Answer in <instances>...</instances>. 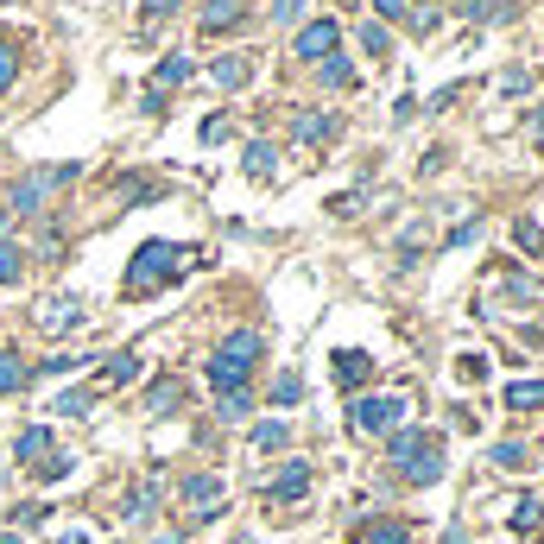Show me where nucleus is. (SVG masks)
<instances>
[{
  "label": "nucleus",
  "instance_id": "f257e3e1",
  "mask_svg": "<svg viewBox=\"0 0 544 544\" xmlns=\"http://www.w3.org/2000/svg\"><path fill=\"white\" fill-rule=\"evenodd\" d=\"M267 355V342H260V329H235L222 348H216V361H209V380H216V393H235V387H247V374H254V361Z\"/></svg>",
  "mask_w": 544,
  "mask_h": 544
},
{
  "label": "nucleus",
  "instance_id": "f03ea898",
  "mask_svg": "<svg viewBox=\"0 0 544 544\" xmlns=\"http://www.w3.org/2000/svg\"><path fill=\"white\" fill-rule=\"evenodd\" d=\"M393 468H399L406 481H437V475H443V443H437L430 430H399V437H393Z\"/></svg>",
  "mask_w": 544,
  "mask_h": 544
},
{
  "label": "nucleus",
  "instance_id": "7ed1b4c3",
  "mask_svg": "<svg viewBox=\"0 0 544 544\" xmlns=\"http://www.w3.org/2000/svg\"><path fill=\"white\" fill-rule=\"evenodd\" d=\"M64 184H76V165H70V158H64V165H45V171H25V177L13 184V209H6V216H38L45 196L64 190Z\"/></svg>",
  "mask_w": 544,
  "mask_h": 544
},
{
  "label": "nucleus",
  "instance_id": "20e7f679",
  "mask_svg": "<svg viewBox=\"0 0 544 544\" xmlns=\"http://www.w3.org/2000/svg\"><path fill=\"white\" fill-rule=\"evenodd\" d=\"M171 267H177V247H165V241H146L134 254V267H127V291L134 297H146L158 278H171Z\"/></svg>",
  "mask_w": 544,
  "mask_h": 544
},
{
  "label": "nucleus",
  "instance_id": "39448f33",
  "mask_svg": "<svg viewBox=\"0 0 544 544\" xmlns=\"http://www.w3.org/2000/svg\"><path fill=\"white\" fill-rule=\"evenodd\" d=\"M399 418H406V399H387V393H380V399H355V430H361V437H380V430H393Z\"/></svg>",
  "mask_w": 544,
  "mask_h": 544
},
{
  "label": "nucleus",
  "instance_id": "423d86ee",
  "mask_svg": "<svg viewBox=\"0 0 544 544\" xmlns=\"http://www.w3.org/2000/svg\"><path fill=\"white\" fill-rule=\"evenodd\" d=\"M76 323H83V304H76V297H45V304H38V329L57 336V329H76Z\"/></svg>",
  "mask_w": 544,
  "mask_h": 544
},
{
  "label": "nucleus",
  "instance_id": "0eeeda50",
  "mask_svg": "<svg viewBox=\"0 0 544 544\" xmlns=\"http://www.w3.org/2000/svg\"><path fill=\"white\" fill-rule=\"evenodd\" d=\"M247 25V0H209L203 6V32H235Z\"/></svg>",
  "mask_w": 544,
  "mask_h": 544
},
{
  "label": "nucleus",
  "instance_id": "6e6552de",
  "mask_svg": "<svg viewBox=\"0 0 544 544\" xmlns=\"http://www.w3.org/2000/svg\"><path fill=\"white\" fill-rule=\"evenodd\" d=\"M336 38H342V32H336L329 19H317V25H304V32H297V57H329V51H336Z\"/></svg>",
  "mask_w": 544,
  "mask_h": 544
},
{
  "label": "nucleus",
  "instance_id": "1a4fd4ad",
  "mask_svg": "<svg viewBox=\"0 0 544 544\" xmlns=\"http://www.w3.org/2000/svg\"><path fill=\"white\" fill-rule=\"evenodd\" d=\"M184 500L196 507V519H209L216 500H222V481H216V475H190V481H184Z\"/></svg>",
  "mask_w": 544,
  "mask_h": 544
},
{
  "label": "nucleus",
  "instance_id": "9d476101",
  "mask_svg": "<svg viewBox=\"0 0 544 544\" xmlns=\"http://www.w3.org/2000/svg\"><path fill=\"white\" fill-rule=\"evenodd\" d=\"M304 488H310V468L291 462V468H278V481L267 488V500H304Z\"/></svg>",
  "mask_w": 544,
  "mask_h": 544
},
{
  "label": "nucleus",
  "instance_id": "9b49d317",
  "mask_svg": "<svg viewBox=\"0 0 544 544\" xmlns=\"http://www.w3.org/2000/svg\"><path fill=\"white\" fill-rule=\"evenodd\" d=\"M209 76H216V89H241V83L254 76V64H247V57H216Z\"/></svg>",
  "mask_w": 544,
  "mask_h": 544
},
{
  "label": "nucleus",
  "instance_id": "f8f14e48",
  "mask_svg": "<svg viewBox=\"0 0 544 544\" xmlns=\"http://www.w3.org/2000/svg\"><path fill=\"white\" fill-rule=\"evenodd\" d=\"M368 374H374V361H368L361 348H342V355H336V380H342V387H361Z\"/></svg>",
  "mask_w": 544,
  "mask_h": 544
},
{
  "label": "nucleus",
  "instance_id": "ddd939ff",
  "mask_svg": "<svg viewBox=\"0 0 544 544\" xmlns=\"http://www.w3.org/2000/svg\"><path fill=\"white\" fill-rule=\"evenodd\" d=\"M102 380H108V387H134V380H139V355H134V348H121V355H108V368H102Z\"/></svg>",
  "mask_w": 544,
  "mask_h": 544
},
{
  "label": "nucleus",
  "instance_id": "4468645a",
  "mask_svg": "<svg viewBox=\"0 0 544 544\" xmlns=\"http://www.w3.org/2000/svg\"><path fill=\"white\" fill-rule=\"evenodd\" d=\"M25 380H32V368L13 348H0V393H25Z\"/></svg>",
  "mask_w": 544,
  "mask_h": 544
},
{
  "label": "nucleus",
  "instance_id": "2eb2a0df",
  "mask_svg": "<svg viewBox=\"0 0 544 544\" xmlns=\"http://www.w3.org/2000/svg\"><path fill=\"white\" fill-rule=\"evenodd\" d=\"M45 456H51V430H38V424H32V430H19V462H32V468H38Z\"/></svg>",
  "mask_w": 544,
  "mask_h": 544
},
{
  "label": "nucleus",
  "instance_id": "dca6fc26",
  "mask_svg": "<svg viewBox=\"0 0 544 544\" xmlns=\"http://www.w3.org/2000/svg\"><path fill=\"white\" fill-rule=\"evenodd\" d=\"M184 76H190V64H184V57H165V64L152 70V96H165V89H177Z\"/></svg>",
  "mask_w": 544,
  "mask_h": 544
},
{
  "label": "nucleus",
  "instance_id": "f3484780",
  "mask_svg": "<svg viewBox=\"0 0 544 544\" xmlns=\"http://www.w3.org/2000/svg\"><path fill=\"white\" fill-rule=\"evenodd\" d=\"M507 406H513V411L544 406V380H513V387H507Z\"/></svg>",
  "mask_w": 544,
  "mask_h": 544
},
{
  "label": "nucleus",
  "instance_id": "a211bd4d",
  "mask_svg": "<svg viewBox=\"0 0 544 544\" xmlns=\"http://www.w3.org/2000/svg\"><path fill=\"white\" fill-rule=\"evenodd\" d=\"M177 406H184V387H177V380H158V387L146 393V411H177Z\"/></svg>",
  "mask_w": 544,
  "mask_h": 544
},
{
  "label": "nucleus",
  "instance_id": "6ab92c4d",
  "mask_svg": "<svg viewBox=\"0 0 544 544\" xmlns=\"http://www.w3.org/2000/svg\"><path fill=\"white\" fill-rule=\"evenodd\" d=\"M361 51H368V57H393V32L368 19V25H361Z\"/></svg>",
  "mask_w": 544,
  "mask_h": 544
},
{
  "label": "nucleus",
  "instance_id": "aec40b11",
  "mask_svg": "<svg viewBox=\"0 0 544 544\" xmlns=\"http://www.w3.org/2000/svg\"><path fill=\"white\" fill-rule=\"evenodd\" d=\"M272 165H278V152H272L267 139H254L247 146V177H272Z\"/></svg>",
  "mask_w": 544,
  "mask_h": 544
},
{
  "label": "nucleus",
  "instance_id": "412c9836",
  "mask_svg": "<svg viewBox=\"0 0 544 544\" xmlns=\"http://www.w3.org/2000/svg\"><path fill=\"white\" fill-rule=\"evenodd\" d=\"M25 272V247H13V241H0V285H13Z\"/></svg>",
  "mask_w": 544,
  "mask_h": 544
},
{
  "label": "nucleus",
  "instance_id": "4be33fe9",
  "mask_svg": "<svg viewBox=\"0 0 544 544\" xmlns=\"http://www.w3.org/2000/svg\"><path fill=\"white\" fill-rule=\"evenodd\" d=\"M329 134H336L329 115H297V139H329Z\"/></svg>",
  "mask_w": 544,
  "mask_h": 544
},
{
  "label": "nucleus",
  "instance_id": "5701e85b",
  "mask_svg": "<svg viewBox=\"0 0 544 544\" xmlns=\"http://www.w3.org/2000/svg\"><path fill=\"white\" fill-rule=\"evenodd\" d=\"M272 399H278V406H297V399H304V380H297V374H278V380H272Z\"/></svg>",
  "mask_w": 544,
  "mask_h": 544
},
{
  "label": "nucleus",
  "instance_id": "b1692460",
  "mask_svg": "<svg viewBox=\"0 0 544 544\" xmlns=\"http://www.w3.org/2000/svg\"><path fill=\"white\" fill-rule=\"evenodd\" d=\"M513 241H519L526 254H544V228L539 222H513Z\"/></svg>",
  "mask_w": 544,
  "mask_h": 544
},
{
  "label": "nucleus",
  "instance_id": "393cba45",
  "mask_svg": "<svg viewBox=\"0 0 544 544\" xmlns=\"http://www.w3.org/2000/svg\"><path fill=\"white\" fill-rule=\"evenodd\" d=\"M368 544H406V526L399 519H380V526H368Z\"/></svg>",
  "mask_w": 544,
  "mask_h": 544
},
{
  "label": "nucleus",
  "instance_id": "a878e982",
  "mask_svg": "<svg viewBox=\"0 0 544 544\" xmlns=\"http://www.w3.org/2000/svg\"><path fill=\"white\" fill-rule=\"evenodd\" d=\"M323 83H329V89H348V83H355V70H348L342 57H329V64H323Z\"/></svg>",
  "mask_w": 544,
  "mask_h": 544
},
{
  "label": "nucleus",
  "instance_id": "bb28decb",
  "mask_svg": "<svg viewBox=\"0 0 544 544\" xmlns=\"http://www.w3.org/2000/svg\"><path fill=\"white\" fill-rule=\"evenodd\" d=\"M494 462L500 468H526V443H494Z\"/></svg>",
  "mask_w": 544,
  "mask_h": 544
},
{
  "label": "nucleus",
  "instance_id": "cd10ccee",
  "mask_svg": "<svg viewBox=\"0 0 544 544\" xmlns=\"http://www.w3.org/2000/svg\"><path fill=\"white\" fill-rule=\"evenodd\" d=\"M456 13H462V19H494L500 0H456Z\"/></svg>",
  "mask_w": 544,
  "mask_h": 544
},
{
  "label": "nucleus",
  "instance_id": "c85d7f7f",
  "mask_svg": "<svg viewBox=\"0 0 544 544\" xmlns=\"http://www.w3.org/2000/svg\"><path fill=\"white\" fill-rule=\"evenodd\" d=\"M177 0H146V19H139V32H158L165 25V13H171Z\"/></svg>",
  "mask_w": 544,
  "mask_h": 544
},
{
  "label": "nucleus",
  "instance_id": "c756f323",
  "mask_svg": "<svg viewBox=\"0 0 544 544\" xmlns=\"http://www.w3.org/2000/svg\"><path fill=\"white\" fill-rule=\"evenodd\" d=\"M513 526H519V532H532V526H539V500H532V494L513 507Z\"/></svg>",
  "mask_w": 544,
  "mask_h": 544
},
{
  "label": "nucleus",
  "instance_id": "7c9ffc66",
  "mask_svg": "<svg viewBox=\"0 0 544 544\" xmlns=\"http://www.w3.org/2000/svg\"><path fill=\"white\" fill-rule=\"evenodd\" d=\"M13 76H19V51H13V45H6V38H0V89H6V83H13Z\"/></svg>",
  "mask_w": 544,
  "mask_h": 544
},
{
  "label": "nucleus",
  "instance_id": "2f4dec72",
  "mask_svg": "<svg viewBox=\"0 0 544 544\" xmlns=\"http://www.w3.org/2000/svg\"><path fill=\"white\" fill-rule=\"evenodd\" d=\"M222 418H247V387H235V393H222Z\"/></svg>",
  "mask_w": 544,
  "mask_h": 544
},
{
  "label": "nucleus",
  "instance_id": "473e14b6",
  "mask_svg": "<svg viewBox=\"0 0 544 544\" xmlns=\"http://www.w3.org/2000/svg\"><path fill=\"white\" fill-rule=\"evenodd\" d=\"M254 443H260V449H278V443H285V424H278V418L260 424V430H254Z\"/></svg>",
  "mask_w": 544,
  "mask_h": 544
},
{
  "label": "nucleus",
  "instance_id": "72a5a7b5",
  "mask_svg": "<svg viewBox=\"0 0 544 544\" xmlns=\"http://www.w3.org/2000/svg\"><path fill=\"white\" fill-rule=\"evenodd\" d=\"M38 475H45V481H64V475H70V456H45Z\"/></svg>",
  "mask_w": 544,
  "mask_h": 544
},
{
  "label": "nucleus",
  "instance_id": "f704fd0d",
  "mask_svg": "<svg viewBox=\"0 0 544 544\" xmlns=\"http://www.w3.org/2000/svg\"><path fill=\"white\" fill-rule=\"evenodd\" d=\"M121 196H127V203H146V196H152V184H146V177H121Z\"/></svg>",
  "mask_w": 544,
  "mask_h": 544
},
{
  "label": "nucleus",
  "instance_id": "c9c22d12",
  "mask_svg": "<svg viewBox=\"0 0 544 544\" xmlns=\"http://www.w3.org/2000/svg\"><path fill=\"white\" fill-rule=\"evenodd\" d=\"M57 411H70V418H83V411H89V393H64V399H57Z\"/></svg>",
  "mask_w": 544,
  "mask_h": 544
},
{
  "label": "nucleus",
  "instance_id": "e433bc0d",
  "mask_svg": "<svg viewBox=\"0 0 544 544\" xmlns=\"http://www.w3.org/2000/svg\"><path fill=\"white\" fill-rule=\"evenodd\" d=\"M437 19H443L437 6H418V13H411V25H418V32H437Z\"/></svg>",
  "mask_w": 544,
  "mask_h": 544
},
{
  "label": "nucleus",
  "instance_id": "4c0bfd02",
  "mask_svg": "<svg viewBox=\"0 0 544 544\" xmlns=\"http://www.w3.org/2000/svg\"><path fill=\"white\" fill-rule=\"evenodd\" d=\"M297 6H304V0H272V19H278V25H285V19H297Z\"/></svg>",
  "mask_w": 544,
  "mask_h": 544
},
{
  "label": "nucleus",
  "instance_id": "58836bf2",
  "mask_svg": "<svg viewBox=\"0 0 544 544\" xmlns=\"http://www.w3.org/2000/svg\"><path fill=\"white\" fill-rule=\"evenodd\" d=\"M374 13H387V19H399V13H406V0H374Z\"/></svg>",
  "mask_w": 544,
  "mask_h": 544
},
{
  "label": "nucleus",
  "instance_id": "ea45409f",
  "mask_svg": "<svg viewBox=\"0 0 544 544\" xmlns=\"http://www.w3.org/2000/svg\"><path fill=\"white\" fill-rule=\"evenodd\" d=\"M532 134H539V139H544V115H532Z\"/></svg>",
  "mask_w": 544,
  "mask_h": 544
},
{
  "label": "nucleus",
  "instance_id": "a19ab883",
  "mask_svg": "<svg viewBox=\"0 0 544 544\" xmlns=\"http://www.w3.org/2000/svg\"><path fill=\"white\" fill-rule=\"evenodd\" d=\"M6 222H13V216H6V209H0V241H6Z\"/></svg>",
  "mask_w": 544,
  "mask_h": 544
},
{
  "label": "nucleus",
  "instance_id": "79ce46f5",
  "mask_svg": "<svg viewBox=\"0 0 544 544\" xmlns=\"http://www.w3.org/2000/svg\"><path fill=\"white\" fill-rule=\"evenodd\" d=\"M0 544H19V539H13V532H0Z\"/></svg>",
  "mask_w": 544,
  "mask_h": 544
},
{
  "label": "nucleus",
  "instance_id": "37998d69",
  "mask_svg": "<svg viewBox=\"0 0 544 544\" xmlns=\"http://www.w3.org/2000/svg\"><path fill=\"white\" fill-rule=\"evenodd\" d=\"M336 6H355V0H336Z\"/></svg>",
  "mask_w": 544,
  "mask_h": 544
},
{
  "label": "nucleus",
  "instance_id": "c03bdc74",
  "mask_svg": "<svg viewBox=\"0 0 544 544\" xmlns=\"http://www.w3.org/2000/svg\"><path fill=\"white\" fill-rule=\"evenodd\" d=\"M241 544H254V539H241Z\"/></svg>",
  "mask_w": 544,
  "mask_h": 544
}]
</instances>
